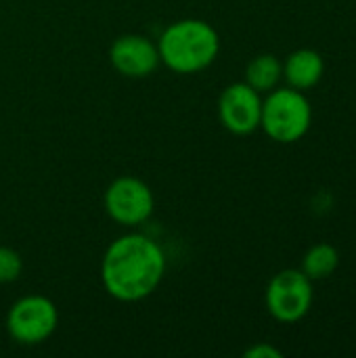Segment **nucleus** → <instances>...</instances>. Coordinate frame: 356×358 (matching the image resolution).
I'll list each match as a JSON object with an SVG mask.
<instances>
[{
    "instance_id": "1",
    "label": "nucleus",
    "mask_w": 356,
    "mask_h": 358,
    "mask_svg": "<svg viewBox=\"0 0 356 358\" xmlns=\"http://www.w3.org/2000/svg\"><path fill=\"white\" fill-rule=\"evenodd\" d=\"M166 254L157 241L143 233H128L109 243L101 262V281L120 302H141L162 283Z\"/></svg>"
},
{
    "instance_id": "6",
    "label": "nucleus",
    "mask_w": 356,
    "mask_h": 358,
    "mask_svg": "<svg viewBox=\"0 0 356 358\" xmlns=\"http://www.w3.org/2000/svg\"><path fill=\"white\" fill-rule=\"evenodd\" d=\"M105 212L109 218L122 227H138L151 218L155 208L153 191L147 182L136 176H120L115 178L103 197Z\"/></svg>"
},
{
    "instance_id": "8",
    "label": "nucleus",
    "mask_w": 356,
    "mask_h": 358,
    "mask_svg": "<svg viewBox=\"0 0 356 358\" xmlns=\"http://www.w3.org/2000/svg\"><path fill=\"white\" fill-rule=\"evenodd\" d=\"M109 61L120 76L132 80L149 78L162 63L157 44L141 34H124L115 38L109 48Z\"/></svg>"
},
{
    "instance_id": "7",
    "label": "nucleus",
    "mask_w": 356,
    "mask_h": 358,
    "mask_svg": "<svg viewBox=\"0 0 356 358\" xmlns=\"http://www.w3.org/2000/svg\"><path fill=\"white\" fill-rule=\"evenodd\" d=\"M218 117L229 132L237 136L252 134L254 130L260 128V117H262L260 92L245 82H235L227 86L218 99Z\"/></svg>"
},
{
    "instance_id": "12",
    "label": "nucleus",
    "mask_w": 356,
    "mask_h": 358,
    "mask_svg": "<svg viewBox=\"0 0 356 358\" xmlns=\"http://www.w3.org/2000/svg\"><path fill=\"white\" fill-rule=\"evenodd\" d=\"M23 271V260L13 248L0 245V283H13Z\"/></svg>"
},
{
    "instance_id": "3",
    "label": "nucleus",
    "mask_w": 356,
    "mask_h": 358,
    "mask_svg": "<svg viewBox=\"0 0 356 358\" xmlns=\"http://www.w3.org/2000/svg\"><path fill=\"white\" fill-rule=\"evenodd\" d=\"M313 122V107L302 90L296 88H273L262 101L260 128L269 138L290 145L300 141Z\"/></svg>"
},
{
    "instance_id": "4",
    "label": "nucleus",
    "mask_w": 356,
    "mask_h": 358,
    "mask_svg": "<svg viewBox=\"0 0 356 358\" xmlns=\"http://www.w3.org/2000/svg\"><path fill=\"white\" fill-rule=\"evenodd\" d=\"M59 325V310L46 296H23L6 315L8 336L23 346H36L46 342Z\"/></svg>"
},
{
    "instance_id": "10",
    "label": "nucleus",
    "mask_w": 356,
    "mask_h": 358,
    "mask_svg": "<svg viewBox=\"0 0 356 358\" xmlns=\"http://www.w3.org/2000/svg\"><path fill=\"white\" fill-rule=\"evenodd\" d=\"M281 78H283V63L275 55L264 52V55L254 57L248 63L243 82L262 94V92H271L273 88H277Z\"/></svg>"
},
{
    "instance_id": "11",
    "label": "nucleus",
    "mask_w": 356,
    "mask_h": 358,
    "mask_svg": "<svg viewBox=\"0 0 356 358\" xmlns=\"http://www.w3.org/2000/svg\"><path fill=\"white\" fill-rule=\"evenodd\" d=\"M340 264V254L334 245L329 243H317L313 245L302 260V273L311 279V281H321L327 279L336 273Z\"/></svg>"
},
{
    "instance_id": "9",
    "label": "nucleus",
    "mask_w": 356,
    "mask_h": 358,
    "mask_svg": "<svg viewBox=\"0 0 356 358\" xmlns=\"http://www.w3.org/2000/svg\"><path fill=\"white\" fill-rule=\"evenodd\" d=\"M325 61L313 48H298L287 55L283 63V78L296 90H308L317 86L323 78Z\"/></svg>"
},
{
    "instance_id": "5",
    "label": "nucleus",
    "mask_w": 356,
    "mask_h": 358,
    "mask_svg": "<svg viewBox=\"0 0 356 358\" xmlns=\"http://www.w3.org/2000/svg\"><path fill=\"white\" fill-rule=\"evenodd\" d=\"M313 281L296 268L277 273L266 287V308L279 323L304 319L313 306Z\"/></svg>"
},
{
    "instance_id": "13",
    "label": "nucleus",
    "mask_w": 356,
    "mask_h": 358,
    "mask_svg": "<svg viewBox=\"0 0 356 358\" xmlns=\"http://www.w3.org/2000/svg\"><path fill=\"white\" fill-rule=\"evenodd\" d=\"M283 352L271 344H256L250 350H245V358H281Z\"/></svg>"
},
{
    "instance_id": "2",
    "label": "nucleus",
    "mask_w": 356,
    "mask_h": 358,
    "mask_svg": "<svg viewBox=\"0 0 356 358\" xmlns=\"http://www.w3.org/2000/svg\"><path fill=\"white\" fill-rule=\"evenodd\" d=\"M159 61L176 73L208 69L220 52L218 31L204 19H180L170 23L157 40Z\"/></svg>"
}]
</instances>
